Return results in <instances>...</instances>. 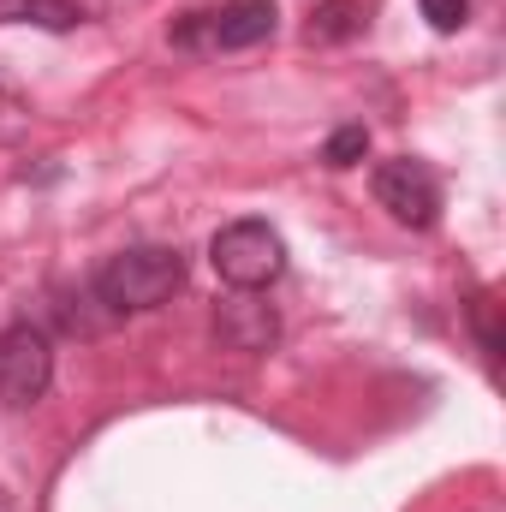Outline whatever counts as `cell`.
I'll use <instances>...</instances> for the list:
<instances>
[{
    "label": "cell",
    "instance_id": "8",
    "mask_svg": "<svg viewBox=\"0 0 506 512\" xmlns=\"http://www.w3.org/2000/svg\"><path fill=\"white\" fill-rule=\"evenodd\" d=\"M358 30V6L352 0H328V6H316V18H310V42H346Z\"/></svg>",
    "mask_w": 506,
    "mask_h": 512
},
{
    "label": "cell",
    "instance_id": "6",
    "mask_svg": "<svg viewBox=\"0 0 506 512\" xmlns=\"http://www.w3.org/2000/svg\"><path fill=\"white\" fill-rule=\"evenodd\" d=\"M215 340L227 346V352H268L274 340H280V316L268 310V298H256V292H233V298H221V310H215Z\"/></svg>",
    "mask_w": 506,
    "mask_h": 512
},
{
    "label": "cell",
    "instance_id": "2",
    "mask_svg": "<svg viewBox=\"0 0 506 512\" xmlns=\"http://www.w3.org/2000/svg\"><path fill=\"white\" fill-rule=\"evenodd\" d=\"M209 262L233 292H262V286H274L286 274V239L268 221H233V227L215 233Z\"/></svg>",
    "mask_w": 506,
    "mask_h": 512
},
{
    "label": "cell",
    "instance_id": "4",
    "mask_svg": "<svg viewBox=\"0 0 506 512\" xmlns=\"http://www.w3.org/2000/svg\"><path fill=\"white\" fill-rule=\"evenodd\" d=\"M274 24H280L274 0H227L221 12H191L173 30V42L179 48H256L274 36Z\"/></svg>",
    "mask_w": 506,
    "mask_h": 512
},
{
    "label": "cell",
    "instance_id": "5",
    "mask_svg": "<svg viewBox=\"0 0 506 512\" xmlns=\"http://www.w3.org/2000/svg\"><path fill=\"white\" fill-rule=\"evenodd\" d=\"M376 203L399 221V227H435V215H441V185H435V173L423 167V161H411V155H399V161H381L376 167Z\"/></svg>",
    "mask_w": 506,
    "mask_h": 512
},
{
    "label": "cell",
    "instance_id": "10",
    "mask_svg": "<svg viewBox=\"0 0 506 512\" xmlns=\"http://www.w3.org/2000/svg\"><path fill=\"white\" fill-rule=\"evenodd\" d=\"M423 18H429V30L453 36V30L471 18V0H423Z\"/></svg>",
    "mask_w": 506,
    "mask_h": 512
},
{
    "label": "cell",
    "instance_id": "3",
    "mask_svg": "<svg viewBox=\"0 0 506 512\" xmlns=\"http://www.w3.org/2000/svg\"><path fill=\"white\" fill-rule=\"evenodd\" d=\"M48 382H54V346H48V334L30 328V322H6L0 328V405L24 411V405H36L48 393Z\"/></svg>",
    "mask_w": 506,
    "mask_h": 512
},
{
    "label": "cell",
    "instance_id": "1",
    "mask_svg": "<svg viewBox=\"0 0 506 512\" xmlns=\"http://www.w3.org/2000/svg\"><path fill=\"white\" fill-rule=\"evenodd\" d=\"M179 286H185V256L173 245H131V251L108 256L96 274V298L108 304V316L161 310Z\"/></svg>",
    "mask_w": 506,
    "mask_h": 512
},
{
    "label": "cell",
    "instance_id": "7",
    "mask_svg": "<svg viewBox=\"0 0 506 512\" xmlns=\"http://www.w3.org/2000/svg\"><path fill=\"white\" fill-rule=\"evenodd\" d=\"M90 18V0H0V24H42V30H78Z\"/></svg>",
    "mask_w": 506,
    "mask_h": 512
},
{
    "label": "cell",
    "instance_id": "9",
    "mask_svg": "<svg viewBox=\"0 0 506 512\" xmlns=\"http://www.w3.org/2000/svg\"><path fill=\"white\" fill-rule=\"evenodd\" d=\"M364 155H370V131L364 126H340L322 143V161H328V167H358Z\"/></svg>",
    "mask_w": 506,
    "mask_h": 512
}]
</instances>
